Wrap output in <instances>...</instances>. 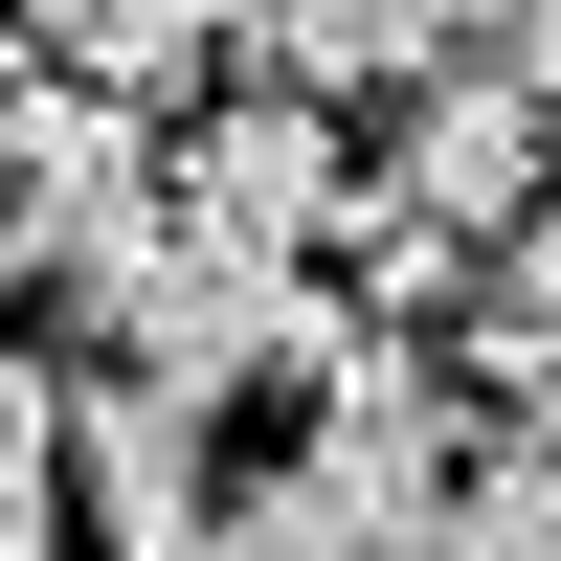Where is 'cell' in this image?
<instances>
[{
	"mask_svg": "<svg viewBox=\"0 0 561 561\" xmlns=\"http://www.w3.org/2000/svg\"><path fill=\"white\" fill-rule=\"evenodd\" d=\"M225 494H248L225 404L68 359V539H90V561H225Z\"/></svg>",
	"mask_w": 561,
	"mask_h": 561,
	"instance_id": "6da1fadb",
	"label": "cell"
},
{
	"mask_svg": "<svg viewBox=\"0 0 561 561\" xmlns=\"http://www.w3.org/2000/svg\"><path fill=\"white\" fill-rule=\"evenodd\" d=\"M135 225H180V135L45 68V90H23V135H0V270H45V293H90V270H113Z\"/></svg>",
	"mask_w": 561,
	"mask_h": 561,
	"instance_id": "7a4b0ae2",
	"label": "cell"
},
{
	"mask_svg": "<svg viewBox=\"0 0 561 561\" xmlns=\"http://www.w3.org/2000/svg\"><path fill=\"white\" fill-rule=\"evenodd\" d=\"M449 561H561V427H494L449 494Z\"/></svg>",
	"mask_w": 561,
	"mask_h": 561,
	"instance_id": "8992f818",
	"label": "cell"
},
{
	"mask_svg": "<svg viewBox=\"0 0 561 561\" xmlns=\"http://www.w3.org/2000/svg\"><path fill=\"white\" fill-rule=\"evenodd\" d=\"M359 203H382V158H359L314 90H225L203 135H180V225L248 270H359Z\"/></svg>",
	"mask_w": 561,
	"mask_h": 561,
	"instance_id": "3957f363",
	"label": "cell"
},
{
	"mask_svg": "<svg viewBox=\"0 0 561 561\" xmlns=\"http://www.w3.org/2000/svg\"><path fill=\"white\" fill-rule=\"evenodd\" d=\"M45 561H68V539H45Z\"/></svg>",
	"mask_w": 561,
	"mask_h": 561,
	"instance_id": "ba28073f",
	"label": "cell"
},
{
	"mask_svg": "<svg viewBox=\"0 0 561 561\" xmlns=\"http://www.w3.org/2000/svg\"><path fill=\"white\" fill-rule=\"evenodd\" d=\"M45 539H68V359L0 337V561H45Z\"/></svg>",
	"mask_w": 561,
	"mask_h": 561,
	"instance_id": "5b68a950",
	"label": "cell"
},
{
	"mask_svg": "<svg viewBox=\"0 0 561 561\" xmlns=\"http://www.w3.org/2000/svg\"><path fill=\"white\" fill-rule=\"evenodd\" d=\"M23 90H45V0H0V135H23Z\"/></svg>",
	"mask_w": 561,
	"mask_h": 561,
	"instance_id": "52a82bcc",
	"label": "cell"
},
{
	"mask_svg": "<svg viewBox=\"0 0 561 561\" xmlns=\"http://www.w3.org/2000/svg\"><path fill=\"white\" fill-rule=\"evenodd\" d=\"M517 45V0H248V90H314V113H359V90H449Z\"/></svg>",
	"mask_w": 561,
	"mask_h": 561,
	"instance_id": "277c9868",
	"label": "cell"
}]
</instances>
